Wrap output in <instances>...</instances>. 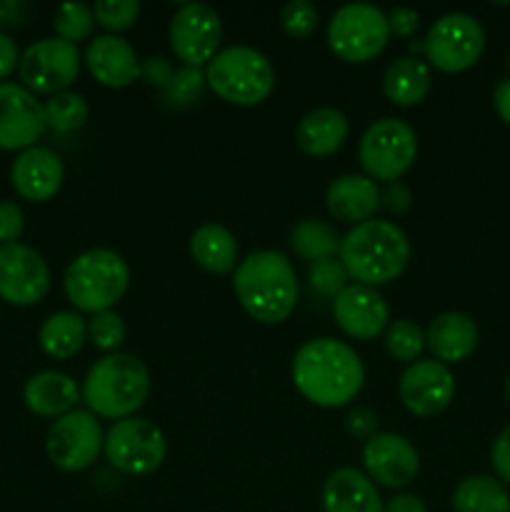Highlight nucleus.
<instances>
[{
    "label": "nucleus",
    "mask_w": 510,
    "mask_h": 512,
    "mask_svg": "<svg viewBox=\"0 0 510 512\" xmlns=\"http://www.w3.org/2000/svg\"><path fill=\"white\" fill-rule=\"evenodd\" d=\"M293 383L308 403L338 410L353 403L365 383L360 355L335 338H313L293 358Z\"/></svg>",
    "instance_id": "f257e3e1"
},
{
    "label": "nucleus",
    "mask_w": 510,
    "mask_h": 512,
    "mask_svg": "<svg viewBox=\"0 0 510 512\" xmlns=\"http://www.w3.org/2000/svg\"><path fill=\"white\" fill-rule=\"evenodd\" d=\"M233 290L245 313L263 325L285 323L298 305V278L280 250H258L240 260Z\"/></svg>",
    "instance_id": "f03ea898"
},
{
    "label": "nucleus",
    "mask_w": 510,
    "mask_h": 512,
    "mask_svg": "<svg viewBox=\"0 0 510 512\" xmlns=\"http://www.w3.org/2000/svg\"><path fill=\"white\" fill-rule=\"evenodd\" d=\"M338 260L358 285L378 288L398 280L410 260V240L390 220L360 223L340 240Z\"/></svg>",
    "instance_id": "7ed1b4c3"
},
{
    "label": "nucleus",
    "mask_w": 510,
    "mask_h": 512,
    "mask_svg": "<svg viewBox=\"0 0 510 512\" xmlns=\"http://www.w3.org/2000/svg\"><path fill=\"white\" fill-rule=\"evenodd\" d=\"M150 395V373L140 358L130 353H110L88 370L80 398L95 418H135Z\"/></svg>",
    "instance_id": "20e7f679"
},
{
    "label": "nucleus",
    "mask_w": 510,
    "mask_h": 512,
    "mask_svg": "<svg viewBox=\"0 0 510 512\" xmlns=\"http://www.w3.org/2000/svg\"><path fill=\"white\" fill-rule=\"evenodd\" d=\"M130 285V268L115 250L93 248L80 253L68 265L63 278L65 295L78 310L90 315L108 313L125 298Z\"/></svg>",
    "instance_id": "39448f33"
},
{
    "label": "nucleus",
    "mask_w": 510,
    "mask_h": 512,
    "mask_svg": "<svg viewBox=\"0 0 510 512\" xmlns=\"http://www.w3.org/2000/svg\"><path fill=\"white\" fill-rule=\"evenodd\" d=\"M205 83L228 105L253 108L273 93L275 68L260 50L233 45L218 50V55L210 60L205 68Z\"/></svg>",
    "instance_id": "423d86ee"
},
{
    "label": "nucleus",
    "mask_w": 510,
    "mask_h": 512,
    "mask_svg": "<svg viewBox=\"0 0 510 512\" xmlns=\"http://www.w3.org/2000/svg\"><path fill=\"white\" fill-rule=\"evenodd\" d=\"M410 50L423 53L440 73H463L483 55L485 30L473 15L445 13L430 25L425 40L410 43Z\"/></svg>",
    "instance_id": "0eeeda50"
},
{
    "label": "nucleus",
    "mask_w": 510,
    "mask_h": 512,
    "mask_svg": "<svg viewBox=\"0 0 510 512\" xmlns=\"http://www.w3.org/2000/svg\"><path fill=\"white\" fill-rule=\"evenodd\" d=\"M390 40L388 13L368 3H348L328 23V45L345 63L378 58Z\"/></svg>",
    "instance_id": "6e6552de"
},
{
    "label": "nucleus",
    "mask_w": 510,
    "mask_h": 512,
    "mask_svg": "<svg viewBox=\"0 0 510 512\" xmlns=\"http://www.w3.org/2000/svg\"><path fill=\"white\" fill-rule=\"evenodd\" d=\"M418 158V135L395 118L375 120L360 138L358 160L370 180L398 183Z\"/></svg>",
    "instance_id": "1a4fd4ad"
},
{
    "label": "nucleus",
    "mask_w": 510,
    "mask_h": 512,
    "mask_svg": "<svg viewBox=\"0 0 510 512\" xmlns=\"http://www.w3.org/2000/svg\"><path fill=\"white\" fill-rule=\"evenodd\" d=\"M105 458L123 475H150L163 465L165 435L155 423L145 418H125L113 423L105 433Z\"/></svg>",
    "instance_id": "9d476101"
},
{
    "label": "nucleus",
    "mask_w": 510,
    "mask_h": 512,
    "mask_svg": "<svg viewBox=\"0 0 510 512\" xmlns=\"http://www.w3.org/2000/svg\"><path fill=\"white\" fill-rule=\"evenodd\" d=\"M103 425L90 410H70L55 420L45 438L50 463L63 473H83L103 450Z\"/></svg>",
    "instance_id": "9b49d317"
},
{
    "label": "nucleus",
    "mask_w": 510,
    "mask_h": 512,
    "mask_svg": "<svg viewBox=\"0 0 510 512\" xmlns=\"http://www.w3.org/2000/svg\"><path fill=\"white\" fill-rule=\"evenodd\" d=\"M20 80L30 93H65L80 75L78 45L60 38H40L25 48L18 63Z\"/></svg>",
    "instance_id": "f8f14e48"
},
{
    "label": "nucleus",
    "mask_w": 510,
    "mask_h": 512,
    "mask_svg": "<svg viewBox=\"0 0 510 512\" xmlns=\"http://www.w3.org/2000/svg\"><path fill=\"white\" fill-rule=\"evenodd\" d=\"M168 38L175 58L190 68H200L218 55L223 23L210 5L185 3L170 20Z\"/></svg>",
    "instance_id": "ddd939ff"
},
{
    "label": "nucleus",
    "mask_w": 510,
    "mask_h": 512,
    "mask_svg": "<svg viewBox=\"0 0 510 512\" xmlns=\"http://www.w3.org/2000/svg\"><path fill=\"white\" fill-rule=\"evenodd\" d=\"M50 268L38 250L23 243L0 245V298L10 305H35L48 295Z\"/></svg>",
    "instance_id": "4468645a"
},
{
    "label": "nucleus",
    "mask_w": 510,
    "mask_h": 512,
    "mask_svg": "<svg viewBox=\"0 0 510 512\" xmlns=\"http://www.w3.org/2000/svg\"><path fill=\"white\" fill-rule=\"evenodd\" d=\"M45 130V105L35 98V93L25 85L0 83V148H35Z\"/></svg>",
    "instance_id": "2eb2a0df"
},
{
    "label": "nucleus",
    "mask_w": 510,
    "mask_h": 512,
    "mask_svg": "<svg viewBox=\"0 0 510 512\" xmlns=\"http://www.w3.org/2000/svg\"><path fill=\"white\" fill-rule=\"evenodd\" d=\"M400 400L415 418H435L455 398V378L438 360H418L408 365L398 383Z\"/></svg>",
    "instance_id": "dca6fc26"
},
{
    "label": "nucleus",
    "mask_w": 510,
    "mask_h": 512,
    "mask_svg": "<svg viewBox=\"0 0 510 512\" xmlns=\"http://www.w3.org/2000/svg\"><path fill=\"white\" fill-rule=\"evenodd\" d=\"M363 468L370 480L390 490L408 488L420 473V455L408 438L378 433L363 445Z\"/></svg>",
    "instance_id": "f3484780"
},
{
    "label": "nucleus",
    "mask_w": 510,
    "mask_h": 512,
    "mask_svg": "<svg viewBox=\"0 0 510 512\" xmlns=\"http://www.w3.org/2000/svg\"><path fill=\"white\" fill-rule=\"evenodd\" d=\"M333 318L348 338L370 343L388 330L390 308L378 290L353 283L333 300Z\"/></svg>",
    "instance_id": "a211bd4d"
},
{
    "label": "nucleus",
    "mask_w": 510,
    "mask_h": 512,
    "mask_svg": "<svg viewBox=\"0 0 510 512\" xmlns=\"http://www.w3.org/2000/svg\"><path fill=\"white\" fill-rule=\"evenodd\" d=\"M10 180H13V188L18 190V195H23L25 200L45 203V200L55 198L58 190L63 188L65 165L53 150L35 145V148L23 150L13 160Z\"/></svg>",
    "instance_id": "6ab92c4d"
},
{
    "label": "nucleus",
    "mask_w": 510,
    "mask_h": 512,
    "mask_svg": "<svg viewBox=\"0 0 510 512\" xmlns=\"http://www.w3.org/2000/svg\"><path fill=\"white\" fill-rule=\"evenodd\" d=\"M90 75L105 88H128L140 78V60L128 40L118 35H98L85 50Z\"/></svg>",
    "instance_id": "aec40b11"
},
{
    "label": "nucleus",
    "mask_w": 510,
    "mask_h": 512,
    "mask_svg": "<svg viewBox=\"0 0 510 512\" xmlns=\"http://www.w3.org/2000/svg\"><path fill=\"white\" fill-rule=\"evenodd\" d=\"M325 205L340 223H368L380 208V188L368 175H340L328 185Z\"/></svg>",
    "instance_id": "412c9836"
},
{
    "label": "nucleus",
    "mask_w": 510,
    "mask_h": 512,
    "mask_svg": "<svg viewBox=\"0 0 510 512\" xmlns=\"http://www.w3.org/2000/svg\"><path fill=\"white\" fill-rule=\"evenodd\" d=\"M478 325L465 313H443L425 330V348L438 363H463L478 348Z\"/></svg>",
    "instance_id": "4be33fe9"
},
{
    "label": "nucleus",
    "mask_w": 510,
    "mask_h": 512,
    "mask_svg": "<svg viewBox=\"0 0 510 512\" xmlns=\"http://www.w3.org/2000/svg\"><path fill=\"white\" fill-rule=\"evenodd\" d=\"M323 512H383L378 488L355 468H338L323 483Z\"/></svg>",
    "instance_id": "5701e85b"
},
{
    "label": "nucleus",
    "mask_w": 510,
    "mask_h": 512,
    "mask_svg": "<svg viewBox=\"0 0 510 512\" xmlns=\"http://www.w3.org/2000/svg\"><path fill=\"white\" fill-rule=\"evenodd\" d=\"M23 400L30 413L40 418H63L65 413L75 410L80 400V388L68 373L60 370H40L25 383Z\"/></svg>",
    "instance_id": "b1692460"
},
{
    "label": "nucleus",
    "mask_w": 510,
    "mask_h": 512,
    "mask_svg": "<svg viewBox=\"0 0 510 512\" xmlns=\"http://www.w3.org/2000/svg\"><path fill=\"white\" fill-rule=\"evenodd\" d=\"M348 133V118L338 108H315L303 115L295 130V140L310 158H328L343 148Z\"/></svg>",
    "instance_id": "393cba45"
},
{
    "label": "nucleus",
    "mask_w": 510,
    "mask_h": 512,
    "mask_svg": "<svg viewBox=\"0 0 510 512\" xmlns=\"http://www.w3.org/2000/svg\"><path fill=\"white\" fill-rule=\"evenodd\" d=\"M190 258L210 275H228L238 268V243L228 228L218 223L200 225L190 235Z\"/></svg>",
    "instance_id": "a878e982"
},
{
    "label": "nucleus",
    "mask_w": 510,
    "mask_h": 512,
    "mask_svg": "<svg viewBox=\"0 0 510 512\" xmlns=\"http://www.w3.org/2000/svg\"><path fill=\"white\" fill-rule=\"evenodd\" d=\"M385 98L400 108L420 105L430 93V65L420 58H400L383 75Z\"/></svg>",
    "instance_id": "bb28decb"
},
{
    "label": "nucleus",
    "mask_w": 510,
    "mask_h": 512,
    "mask_svg": "<svg viewBox=\"0 0 510 512\" xmlns=\"http://www.w3.org/2000/svg\"><path fill=\"white\" fill-rule=\"evenodd\" d=\"M38 340L45 355L55 360H68L83 350L85 340H88V323L73 310H60V313L45 318V323L40 325Z\"/></svg>",
    "instance_id": "cd10ccee"
},
{
    "label": "nucleus",
    "mask_w": 510,
    "mask_h": 512,
    "mask_svg": "<svg viewBox=\"0 0 510 512\" xmlns=\"http://www.w3.org/2000/svg\"><path fill=\"white\" fill-rule=\"evenodd\" d=\"M508 505L505 485L490 475H468L453 493L455 512H508Z\"/></svg>",
    "instance_id": "c85d7f7f"
},
{
    "label": "nucleus",
    "mask_w": 510,
    "mask_h": 512,
    "mask_svg": "<svg viewBox=\"0 0 510 512\" xmlns=\"http://www.w3.org/2000/svg\"><path fill=\"white\" fill-rule=\"evenodd\" d=\"M290 248L295 250L298 258L318 263V260L335 258V253L340 250V238L335 228H330L323 220L305 218L290 230Z\"/></svg>",
    "instance_id": "c756f323"
},
{
    "label": "nucleus",
    "mask_w": 510,
    "mask_h": 512,
    "mask_svg": "<svg viewBox=\"0 0 510 512\" xmlns=\"http://www.w3.org/2000/svg\"><path fill=\"white\" fill-rule=\"evenodd\" d=\"M88 115V100L78 93H70V90L53 95L45 103V123L55 133H75L88 123Z\"/></svg>",
    "instance_id": "7c9ffc66"
},
{
    "label": "nucleus",
    "mask_w": 510,
    "mask_h": 512,
    "mask_svg": "<svg viewBox=\"0 0 510 512\" xmlns=\"http://www.w3.org/2000/svg\"><path fill=\"white\" fill-rule=\"evenodd\" d=\"M385 350L398 363H418L425 350V333L415 320H395L385 330Z\"/></svg>",
    "instance_id": "2f4dec72"
},
{
    "label": "nucleus",
    "mask_w": 510,
    "mask_h": 512,
    "mask_svg": "<svg viewBox=\"0 0 510 512\" xmlns=\"http://www.w3.org/2000/svg\"><path fill=\"white\" fill-rule=\"evenodd\" d=\"M55 33L65 43L78 45L80 40H88L95 28V15L93 8L85 3H65L55 10Z\"/></svg>",
    "instance_id": "473e14b6"
},
{
    "label": "nucleus",
    "mask_w": 510,
    "mask_h": 512,
    "mask_svg": "<svg viewBox=\"0 0 510 512\" xmlns=\"http://www.w3.org/2000/svg\"><path fill=\"white\" fill-rule=\"evenodd\" d=\"M128 338V328L125 320L118 313L108 310V313H98L88 320V340L103 353H118L120 345Z\"/></svg>",
    "instance_id": "72a5a7b5"
},
{
    "label": "nucleus",
    "mask_w": 510,
    "mask_h": 512,
    "mask_svg": "<svg viewBox=\"0 0 510 512\" xmlns=\"http://www.w3.org/2000/svg\"><path fill=\"white\" fill-rule=\"evenodd\" d=\"M308 283L320 298L335 300L345 288H348V273H345L340 260L325 258V260H318V263H310Z\"/></svg>",
    "instance_id": "f704fd0d"
},
{
    "label": "nucleus",
    "mask_w": 510,
    "mask_h": 512,
    "mask_svg": "<svg viewBox=\"0 0 510 512\" xmlns=\"http://www.w3.org/2000/svg\"><path fill=\"white\" fill-rule=\"evenodd\" d=\"M95 23L103 25L110 33H123L133 28L140 15L138 0H98L93 5Z\"/></svg>",
    "instance_id": "c9c22d12"
},
{
    "label": "nucleus",
    "mask_w": 510,
    "mask_h": 512,
    "mask_svg": "<svg viewBox=\"0 0 510 512\" xmlns=\"http://www.w3.org/2000/svg\"><path fill=\"white\" fill-rule=\"evenodd\" d=\"M205 88H208V83H205L203 70L183 65V68L175 70L173 80H170L168 88L163 90V98L168 100L170 105H190L195 103V100H200Z\"/></svg>",
    "instance_id": "e433bc0d"
},
{
    "label": "nucleus",
    "mask_w": 510,
    "mask_h": 512,
    "mask_svg": "<svg viewBox=\"0 0 510 512\" xmlns=\"http://www.w3.org/2000/svg\"><path fill=\"white\" fill-rule=\"evenodd\" d=\"M280 25L295 40H305L318 28V10L308 0H290L280 13Z\"/></svg>",
    "instance_id": "4c0bfd02"
},
{
    "label": "nucleus",
    "mask_w": 510,
    "mask_h": 512,
    "mask_svg": "<svg viewBox=\"0 0 510 512\" xmlns=\"http://www.w3.org/2000/svg\"><path fill=\"white\" fill-rule=\"evenodd\" d=\"M25 230V218L20 205L13 200H0V245L18 243Z\"/></svg>",
    "instance_id": "58836bf2"
},
{
    "label": "nucleus",
    "mask_w": 510,
    "mask_h": 512,
    "mask_svg": "<svg viewBox=\"0 0 510 512\" xmlns=\"http://www.w3.org/2000/svg\"><path fill=\"white\" fill-rule=\"evenodd\" d=\"M173 75L175 68L165 55H153V58L140 63V78L148 85H153V88L165 90L170 85V80H173Z\"/></svg>",
    "instance_id": "ea45409f"
},
{
    "label": "nucleus",
    "mask_w": 510,
    "mask_h": 512,
    "mask_svg": "<svg viewBox=\"0 0 510 512\" xmlns=\"http://www.w3.org/2000/svg\"><path fill=\"white\" fill-rule=\"evenodd\" d=\"M348 433L360 443H368L370 438L378 435V415L370 408H353L348 415Z\"/></svg>",
    "instance_id": "a19ab883"
},
{
    "label": "nucleus",
    "mask_w": 510,
    "mask_h": 512,
    "mask_svg": "<svg viewBox=\"0 0 510 512\" xmlns=\"http://www.w3.org/2000/svg\"><path fill=\"white\" fill-rule=\"evenodd\" d=\"M410 205H413V193L400 180L398 183H388L385 190H380V208H385L388 213L403 215Z\"/></svg>",
    "instance_id": "79ce46f5"
},
{
    "label": "nucleus",
    "mask_w": 510,
    "mask_h": 512,
    "mask_svg": "<svg viewBox=\"0 0 510 512\" xmlns=\"http://www.w3.org/2000/svg\"><path fill=\"white\" fill-rule=\"evenodd\" d=\"M490 463H493L498 478L510 485V425L493 440V448H490Z\"/></svg>",
    "instance_id": "37998d69"
},
{
    "label": "nucleus",
    "mask_w": 510,
    "mask_h": 512,
    "mask_svg": "<svg viewBox=\"0 0 510 512\" xmlns=\"http://www.w3.org/2000/svg\"><path fill=\"white\" fill-rule=\"evenodd\" d=\"M420 25V15L410 8H395L388 13V28L395 38H413Z\"/></svg>",
    "instance_id": "c03bdc74"
},
{
    "label": "nucleus",
    "mask_w": 510,
    "mask_h": 512,
    "mask_svg": "<svg viewBox=\"0 0 510 512\" xmlns=\"http://www.w3.org/2000/svg\"><path fill=\"white\" fill-rule=\"evenodd\" d=\"M20 63V53H18V45L10 35L0 33V80L8 78Z\"/></svg>",
    "instance_id": "a18cd8bd"
},
{
    "label": "nucleus",
    "mask_w": 510,
    "mask_h": 512,
    "mask_svg": "<svg viewBox=\"0 0 510 512\" xmlns=\"http://www.w3.org/2000/svg\"><path fill=\"white\" fill-rule=\"evenodd\" d=\"M383 512H428V508H425V503L418 498V495L403 493L390 498L388 503H385Z\"/></svg>",
    "instance_id": "49530a36"
},
{
    "label": "nucleus",
    "mask_w": 510,
    "mask_h": 512,
    "mask_svg": "<svg viewBox=\"0 0 510 512\" xmlns=\"http://www.w3.org/2000/svg\"><path fill=\"white\" fill-rule=\"evenodd\" d=\"M493 105H495V113L500 115V120L510 125V78L500 80V83L495 85Z\"/></svg>",
    "instance_id": "de8ad7c7"
},
{
    "label": "nucleus",
    "mask_w": 510,
    "mask_h": 512,
    "mask_svg": "<svg viewBox=\"0 0 510 512\" xmlns=\"http://www.w3.org/2000/svg\"><path fill=\"white\" fill-rule=\"evenodd\" d=\"M23 15V3L18 0H0V25L18 23Z\"/></svg>",
    "instance_id": "09e8293b"
},
{
    "label": "nucleus",
    "mask_w": 510,
    "mask_h": 512,
    "mask_svg": "<svg viewBox=\"0 0 510 512\" xmlns=\"http://www.w3.org/2000/svg\"><path fill=\"white\" fill-rule=\"evenodd\" d=\"M508 400H510V380H508Z\"/></svg>",
    "instance_id": "8fccbe9b"
},
{
    "label": "nucleus",
    "mask_w": 510,
    "mask_h": 512,
    "mask_svg": "<svg viewBox=\"0 0 510 512\" xmlns=\"http://www.w3.org/2000/svg\"><path fill=\"white\" fill-rule=\"evenodd\" d=\"M508 65H510V53H508Z\"/></svg>",
    "instance_id": "3c124183"
},
{
    "label": "nucleus",
    "mask_w": 510,
    "mask_h": 512,
    "mask_svg": "<svg viewBox=\"0 0 510 512\" xmlns=\"http://www.w3.org/2000/svg\"><path fill=\"white\" fill-rule=\"evenodd\" d=\"M508 512H510V505H508Z\"/></svg>",
    "instance_id": "603ef678"
}]
</instances>
